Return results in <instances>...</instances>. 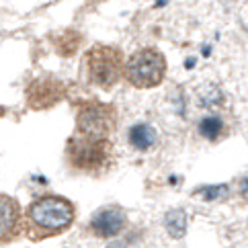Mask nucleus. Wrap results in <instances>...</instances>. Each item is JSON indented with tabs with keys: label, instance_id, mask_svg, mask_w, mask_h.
<instances>
[{
	"label": "nucleus",
	"instance_id": "nucleus-13",
	"mask_svg": "<svg viewBox=\"0 0 248 248\" xmlns=\"http://www.w3.org/2000/svg\"><path fill=\"white\" fill-rule=\"evenodd\" d=\"M240 189L248 195V176H244V179H242V183H240Z\"/></svg>",
	"mask_w": 248,
	"mask_h": 248
},
{
	"label": "nucleus",
	"instance_id": "nucleus-9",
	"mask_svg": "<svg viewBox=\"0 0 248 248\" xmlns=\"http://www.w3.org/2000/svg\"><path fill=\"white\" fill-rule=\"evenodd\" d=\"M164 228L170 238H183L187 232V214L185 209H170L164 216Z\"/></svg>",
	"mask_w": 248,
	"mask_h": 248
},
{
	"label": "nucleus",
	"instance_id": "nucleus-7",
	"mask_svg": "<svg viewBox=\"0 0 248 248\" xmlns=\"http://www.w3.org/2000/svg\"><path fill=\"white\" fill-rule=\"evenodd\" d=\"M21 207L13 197L0 195V242H11L19 234Z\"/></svg>",
	"mask_w": 248,
	"mask_h": 248
},
{
	"label": "nucleus",
	"instance_id": "nucleus-3",
	"mask_svg": "<svg viewBox=\"0 0 248 248\" xmlns=\"http://www.w3.org/2000/svg\"><path fill=\"white\" fill-rule=\"evenodd\" d=\"M123 72L129 84L136 88H154L164 80L166 74V60L158 49L144 47L129 56Z\"/></svg>",
	"mask_w": 248,
	"mask_h": 248
},
{
	"label": "nucleus",
	"instance_id": "nucleus-4",
	"mask_svg": "<svg viewBox=\"0 0 248 248\" xmlns=\"http://www.w3.org/2000/svg\"><path fill=\"white\" fill-rule=\"evenodd\" d=\"M117 113L111 105L105 103H84L78 111V136L107 140V136L115 129Z\"/></svg>",
	"mask_w": 248,
	"mask_h": 248
},
{
	"label": "nucleus",
	"instance_id": "nucleus-10",
	"mask_svg": "<svg viewBox=\"0 0 248 248\" xmlns=\"http://www.w3.org/2000/svg\"><path fill=\"white\" fill-rule=\"evenodd\" d=\"M224 131V121L216 115H209V117H203L199 121V134L207 140H216L219 138V134Z\"/></svg>",
	"mask_w": 248,
	"mask_h": 248
},
{
	"label": "nucleus",
	"instance_id": "nucleus-12",
	"mask_svg": "<svg viewBox=\"0 0 248 248\" xmlns=\"http://www.w3.org/2000/svg\"><path fill=\"white\" fill-rule=\"evenodd\" d=\"M107 248H134V246H129L127 242H121V240H117V242H111Z\"/></svg>",
	"mask_w": 248,
	"mask_h": 248
},
{
	"label": "nucleus",
	"instance_id": "nucleus-2",
	"mask_svg": "<svg viewBox=\"0 0 248 248\" xmlns=\"http://www.w3.org/2000/svg\"><path fill=\"white\" fill-rule=\"evenodd\" d=\"M84 72L88 82L109 91L119 82L123 72V54L113 46H93L84 54Z\"/></svg>",
	"mask_w": 248,
	"mask_h": 248
},
{
	"label": "nucleus",
	"instance_id": "nucleus-11",
	"mask_svg": "<svg viewBox=\"0 0 248 248\" xmlns=\"http://www.w3.org/2000/svg\"><path fill=\"white\" fill-rule=\"evenodd\" d=\"M195 195H201L205 201H216L228 195V185H209V187H199Z\"/></svg>",
	"mask_w": 248,
	"mask_h": 248
},
{
	"label": "nucleus",
	"instance_id": "nucleus-6",
	"mask_svg": "<svg viewBox=\"0 0 248 248\" xmlns=\"http://www.w3.org/2000/svg\"><path fill=\"white\" fill-rule=\"evenodd\" d=\"M125 226V214L119 207H105L96 211L91 219V230L101 238L117 236Z\"/></svg>",
	"mask_w": 248,
	"mask_h": 248
},
{
	"label": "nucleus",
	"instance_id": "nucleus-8",
	"mask_svg": "<svg viewBox=\"0 0 248 248\" xmlns=\"http://www.w3.org/2000/svg\"><path fill=\"white\" fill-rule=\"evenodd\" d=\"M158 140V134L152 125L148 123H138L129 129V144L138 150H150Z\"/></svg>",
	"mask_w": 248,
	"mask_h": 248
},
{
	"label": "nucleus",
	"instance_id": "nucleus-1",
	"mask_svg": "<svg viewBox=\"0 0 248 248\" xmlns=\"http://www.w3.org/2000/svg\"><path fill=\"white\" fill-rule=\"evenodd\" d=\"M27 219L35 230H41L46 234H58L74 221V205L64 197L46 195L29 205Z\"/></svg>",
	"mask_w": 248,
	"mask_h": 248
},
{
	"label": "nucleus",
	"instance_id": "nucleus-5",
	"mask_svg": "<svg viewBox=\"0 0 248 248\" xmlns=\"http://www.w3.org/2000/svg\"><path fill=\"white\" fill-rule=\"evenodd\" d=\"M111 146L107 140H94L84 136H74L68 141V158L72 166L80 170H96L107 164Z\"/></svg>",
	"mask_w": 248,
	"mask_h": 248
}]
</instances>
